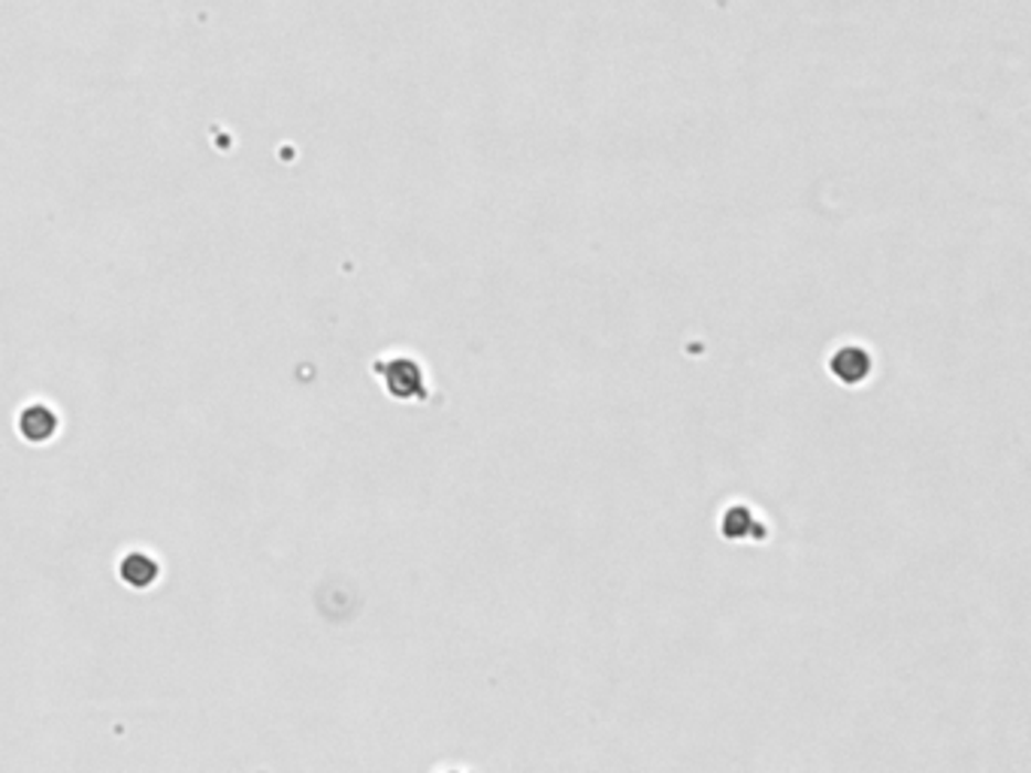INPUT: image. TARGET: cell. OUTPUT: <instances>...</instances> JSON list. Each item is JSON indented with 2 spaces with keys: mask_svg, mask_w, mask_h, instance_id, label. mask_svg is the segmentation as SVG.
<instances>
[{
  "mask_svg": "<svg viewBox=\"0 0 1031 773\" xmlns=\"http://www.w3.org/2000/svg\"><path fill=\"white\" fill-rule=\"evenodd\" d=\"M376 375L385 378L390 396L397 399H421L424 396V372L409 357H390L376 363Z\"/></svg>",
  "mask_w": 1031,
  "mask_h": 773,
  "instance_id": "6da1fadb",
  "label": "cell"
},
{
  "mask_svg": "<svg viewBox=\"0 0 1031 773\" xmlns=\"http://www.w3.org/2000/svg\"><path fill=\"white\" fill-rule=\"evenodd\" d=\"M19 433H22L24 442L31 444L52 442L57 433V414L43 402L24 405L22 414H19Z\"/></svg>",
  "mask_w": 1031,
  "mask_h": 773,
  "instance_id": "7a4b0ae2",
  "label": "cell"
},
{
  "mask_svg": "<svg viewBox=\"0 0 1031 773\" xmlns=\"http://www.w3.org/2000/svg\"><path fill=\"white\" fill-rule=\"evenodd\" d=\"M118 578L134 590H149L161 578V562L149 553H143V550H134L118 562Z\"/></svg>",
  "mask_w": 1031,
  "mask_h": 773,
  "instance_id": "3957f363",
  "label": "cell"
},
{
  "mask_svg": "<svg viewBox=\"0 0 1031 773\" xmlns=\"http://www.w3.org/2000/svg\"><path fill=\"white\" fill-rule=\"evenodd\" d=\"M871 360L869 353L860 351V348H844V351H838L832 357V372H835L844 384H860L869 378Z\"/></svg>",
  "mask_w": 1031,
  "mask_h": 773,
  "instance_id": "277c9868",
  "label": "cell"
}]
</instances>
